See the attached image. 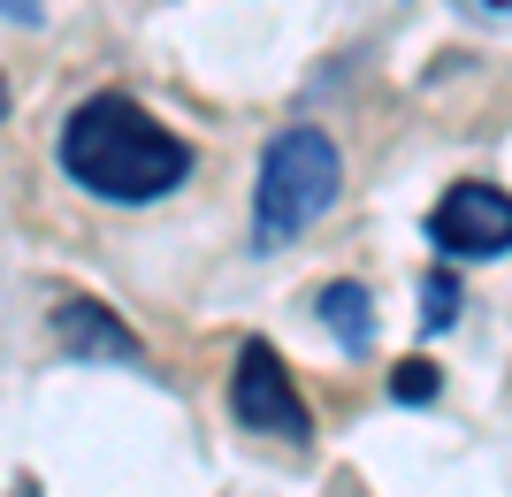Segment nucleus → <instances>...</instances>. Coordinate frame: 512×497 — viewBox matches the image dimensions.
<instances>
[{"label": "nucleus", "instance_id": "nucleus-1", "mask_svg": "<svg viewBox=\"0 0 512 497\" xmlns=\"http://www.w3.org/2000/svg\"><path fill=\"white\" fill-rule=\"evenodd\" d=\"M54 153H62L69 184H85L92 199H115V207H153L192 176V146L161 115H146L130 92H92L62 123Z\"/></svg>", "mask_w": 512, "mask_h": 497}, {"label": "nucleus", "instance_id": "nucleus-2", "mask_svg": "<svg viewBox=\"0 0 512 497\" xmlns=\"http://www.w3.org/2000/svg\"><path fill=\"white\" fill-rule=\"evenodd\" d=\"M344 192V161L329 146V130L291 123L268 138L260 153V184H253V245L276 253V245H299Z\"/></svg>", "mask_w": 512, "mask_h": 497}, {"label": "nucleus", "instance_id": "nucleus-3", "mask_svg": "<svg viewBox=\"0 0 512 497\" xmlns=\"http://www.w3.org/2000/svg\"><path fill=\"white\" fill-rule=\"evenodd\" d=\"M230 413L245 436H268V444H314V406L299 398V375L283 368V352L268 337H245L230 368Z\"/></svg>", "mask_w": 512, "mask_h": 497}, {"label": "nucleus", "instance_id": "nucleus-4", "mask_svg": "<svg viewBox=\"0 0 512 497\" xmlns=\"http://www.w3.org/2000/svg\"><path fill=\"white\" fill-rule=\"evenodd\" d=\"M428 245L444 260L512 253V192H497V184H451V192L428 207Z\"/></svg>", "mask_w": 512, "mask_h": 497}, {"label": "nucleus", "instance_id": "nucleus-5", "mask_svg": "<svg viewBox=\"0 0 512 497\" xmlns=\"http://www.w3.org/2000/svg\"><path fill=\"white\" fill-rule=\"evenodd\" d=\"M54 345H62L69 360H146V345L92 299H62L54 306Z\"/></svg>", "mask_w": 512, "mask_h": 497}, {"label": "nucleus", "instance_id": "nucleus-6", "mask_svg": "<svg viewBox=\"0 0 512 497\" xmlns=\"http://www.w3.org/2000/svg\"><path fill=\"white\" fill-rule=\"evenodd\" d=\"M321 322H329V337H337L344 352H367L375 345V299H367L360 283H321Z\"/></svg>", "mask_w": 512, "mask_h": 497}, {"label": "nucleus", "instance_id": "nucleus-7", "mask_svg": "<svg viewBox=\"0 0 512 497\" xmlns=\"http://www.w3.org/2000/svg\"><path fill=\"white\" fill-rule=\"evenodd\" d=\"M390 390H398L406 406H413V398H421V406H428V398H436V390H444V383H436V368H428V360H406V368H390Z\"/></svg>", "mask_w": 512, "mask_h": 497}, {"label": "nucleus", "instance_id": "nucleus-8", "mask_svg": "<svg viewBox=\"0 0 512 497\" xmlns=\"http://www.w3.org/2000/svg\"><path fill=\"white\" fill-rule=\"evenodd\" d=\"M451 306H459V291H451V276L436 268V276H428V329H451V322H459Z\"/></svg>", "mask_w": 512, "mask_h": 497}, {"label": "nucleus", "instance_id": "nucleus-9", "mask_svg": "<svg viewBox=\"0 0 512 497\" xmlns=\"http://www.w3.org/2000/svg\"><path fill=\"white\" fill-rule=\"evenodd\" d=\"M0 8H8L16 23H39V0H0Z\"/></svg>", "mask_w": 512, "mask_h": 497}, {"label": "nucleus", "instance_id": "nucleus-10", "mask_svg": "<svg viewBox=\"0 0 512 497\" xmlns=\"http://www.w3.org/2000/svg\"><path fill=\"white\" fill-rule=\"evenodd\" d=\"M0 108H8V92H0Z\"/></svg>", "mask_w": 512, "mask_h": 497}]
</instances>
